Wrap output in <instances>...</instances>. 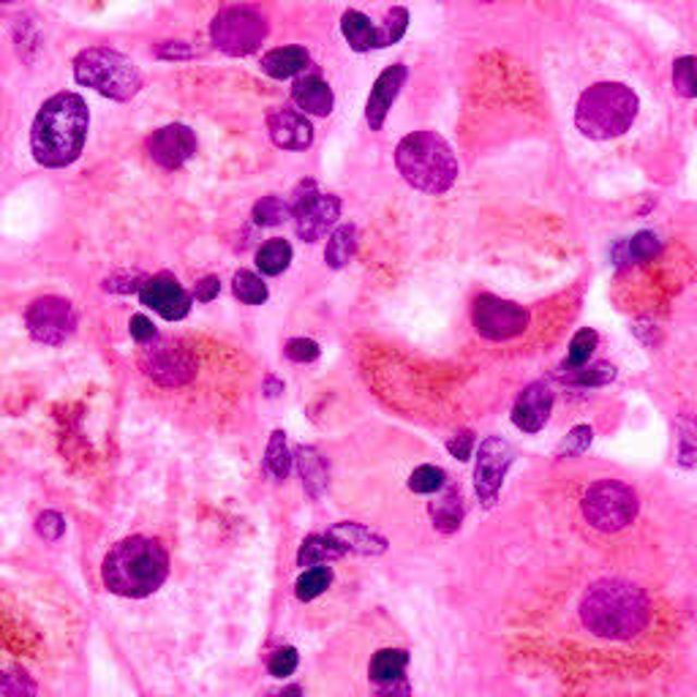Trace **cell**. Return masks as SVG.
Returning a JSON list of instances; mask_svg holds the SVG:
<instances>
[{
    "label": "cell",
    "mask_w": 697,
    "mask_h": 697,
    "mask_svg": "<svg viewBox=\"0 0 697 697\" xmlns=\"http://www.w3.org/2000/svg\"><path fill=\"white\" fill-rule=\"evenodd\" d=\"M90 112L76 93L47 98L30 125V152L41 167L60 169L82 156Z\"/></svg>",
    "instance_id": "1"
},
{
    "label": "cell",
    "mask_w": 697,
    "mask_h": 697,
    "mask_svg": "<svg viewBox=\"0 0 697 697\" xmlns=\"http://www.w3.org/2000/svg\"><path fill=\"white\" fill-rule=\"evenodd\" d=\"M648 599L635 583L599 580L583 594L580 619L597 637L604 640H629L648 624Z\"/></svg>",
    "instance_id": "2"
},
{
    "label": "cell",
    "mask_w": 697,
    "mask_h": 697,
    "mask_svg": "<svg viewBox=\"0 0 697 697\" xmlns=\"http://www.w3.org/2000/svg\"><path fill=\"white\" fill-rule=\"evenodd\" d=\"M169 575V555L158 539L125 537L101 564L103 586L118 597L142 599L156 594Z\"/></svg>",
    "instance_id": "3"
},
{
    "label": "cell",
    "mask_w": 697,
    "mask_h": 697,
    "mask_svg": "<svg viewBox=\"0 0 697 697\" xmlns=\"http://www.w3.org/2000/svg\"><path fill=\"white\" fill-rule=\"evenodd\" d=\"M395 167L412 188L423 194H447L457 180L452 147L433 131H414L395 147Z\"/></svg>",
    "instance_id": "4"
},
{
    "label": "cell",
    "mask_w": 697,
    "mask_h": 697,
    "mask_svg": "<svg viewBox=\"0 0 697 697\" xmlns=\"http://www.w3.org/2000/svg\"><path fill=\"white\" fill-rule=\"evenodd\" d=\"M637 96L619 82H599L580 96L575 125L588 139H613L629 131L637 118Z\"/></svg>",
    "instance_id": "5"
},
{
    "label": "cell",
    "mask_w": 697,
    "mask_h": 697,
    "mask_svg": "<svg viewBox=\"0 0 697 697\" xmlns=\"http://www.w3.org/2000/svg\"><path fill=\"white\" fill-rule=\"evenodd\" d=\"M74 76L80 85L112 101H131L142 90V74L125 54L109 47H90L76 54Z\"/></svg>",
    "instance_id": "6"
},
{
    "label": "cell",
    "mask_w": 697,
    "mask_h": 697,
    "mask_svg": "<svg viewBox=\"0 0 697 697\" xmlns=\"http://www.w3.org/2000/svg\"><path fill=\"white\" fill-rule=\"evenodd\" d=\"M583 515L597 531L615 534L637 517V493L619 479H599L583 496Z\"/></svg>",
    "instance_id": "7"
},
{
    "label": "cell",
    "mask_w": 697,
    "mask_h": 697,
    "mask_svg": "<svg viewBox=\"0 0 697 697\" xmlns=\"http://www.w3.org/2000/svg\"><path fill=\"white\" fill-rule=\"evenodd\" d=\"M210 38L223 54L243 58L261 47L267 38V20L254 5H229L210 22Z\"/></svg>",
    "instance_id": "8"
},
{
    "label": "cell",
    "mask_w": 697,
    "mask_h": 697,
    "mask_svg": "<svg viewBox=\"0 0 697 697\" xmlns=\"http://www.w3.org/2000/svg\"><path fill=\"white\" fill-rule=\"evenodd\" d=\"M76 310L74 305L58 294H44L33 299L25 310V327L33 341L47 346H63L76 332Z\"/></svg>",
    "instance_id": "9"
},
{
    "label": "cell",
    "mask_w": 697,
    "mask_h": 697,
    "mask_svg": "<svg viewBox=\"0 0 697 697\" xmlns=\"http://www.w3.org/2000/svg\"><path fill=\"white\" fill-rule=\"evenodd\" d=\"M139 365L152 381L163 387H180L188 384L196 374V365L191 354L185 352L180 343L163 341V338L152 335L150 341L142 343Z\"/></svg>",
    "instance_id": "10"
},
{
    "label": "cell",
    "mask_w": 697,
    "mask_h": 697,
    "mask_svg": "<svg viewBox=\"0 0 697 697\" xmlns=\"http://www.w3.org/2000/svg\"><path fill=\"white\" fill-rule=\"evenodd\" d=\"M474 330L488 341H510V338L526 332L528 310L523 305L510 303V299L493 297V294H479L472 308Z\"/></svg>",
    "instance_id": "11"
},
{
    "label": "cell",
    "mask_w": 697,
    "mask_h": 697,
    "mask_svg": "<svg viewBox=\"0 0 697 697\" xmlns=\"http://www.w3.org/2000/svg\"><path fill=\"white\" fill-rule=\"evenodd\" d=\"M512 463H515V450H512L510 441H504L501 436H488L485 441H479L477 466H474V490H477L479 501L488 510L499 499V490L504 485Z\"/></svg>",
    "instance_id": "12"
},
{
    "label": "cell",
    "mask_w": 697,
    "mask_h": 697,
    "mask_svg": "<svg viewBox=\"0 0 697 697\" xmlns=\"http://www.w3.org/2000/svg\"><path fill=\"white\" fill-rule=\"evenodd\" d=\"M305 194H297L292 207L294 229H297V237L305 243H316L319 237H325L327 229L335 227L338 216H341V199L332 194H319L314 188V183H303Z\"/></svg>",
    "instance_id": "13"
},
{
    "label": "cell",
    "mask_w": 697,
    "mask_h": 697,
    "mask_svg": "<svg viewBox=\"0 0 697 697\" xmlns=\"http://www.w3.org/2000/svg\"><path fill=\"white\" fill-rule=\"evenodd\" d=\"M139 299L142 305L161 314L167 321L183 319L191 310V294L185 292V289L180 286L178 278L169 276V272L145 278L139 286Z\"/></svg>",
    "instance_id": "14"
},
{
    "label": "cell",
    "mask_w": 697,
    "mask_h": 697,
    "mask_svg": "<svg viewBox=\"0 0 697 697\" xmlns=\"http://www.w3.org/2000/svg\"><path fill=\"white\" fill-rule=\"evenodd\" d=\"M147 152L161 169H180L196 152V134L183 123H169L152 131Z\"/></svg>",
    "instance_id": "15"
},
{
    "label": "cell",
    "mask_w": 697,
    "mask_h": 697,
    "mask_svg": "<svg viewBox=\"0 0 697 697\" xmlns=\"http://www.w3.org/2000/svg\"><path fill=\"white\" fill-rule=\"evenodd\" d=\"M550 412H553V390L545 381H534L517 398L515 408H512V423L523 433H537L545 428Z\"/></svg>",
    "instance_id": "16"
},
{
    "label": "cell",
    "mask_w": 697,
    "mask_h": 697,
    "mask_svg": "<svg viewBox=\"0 0 697 697\" xmlns=\"http://www.w3.org/2000/svg\"><path fill=\"white\" fill-rule=\"evenodd\" d=\"M406 65H390V69L381 71V76L376 80L374 90H370L368 103H365V120L374 131H379L384 125L387 112L392 109L395 103L398 93H401L403 82H406Z\"/></svg>",
    "instance_id": "17"
},
{
    "label": "cell",
    "mask_w": 697,
    "mask_h": 697,
    "mask_svg": "<svg viewBox=\"0 0 697 697\" xmlns=\"http://www.w3.org/2000/svg\"><path fill=\"white\" fill-rule=\"evenodd\" d=\"M267 131H270V139L283 150H305L314 142V129L305 114L292 112V109H276L267 118Z\"/></svg>",
    "instance_id": "18"
},
{
    "label": "cell",
    "mask_w": 697,
    "mask_h": 697,
    "mask_svg": "<svg viewBox=\"0 0 697 697\" xmlns=\"http://www.w3.org/2000/svg\"><path fill=\"white\" fill-rule=\"evenodd\" d=\"M327 537L335 545L341 553H357V555H381L387 550V539L379 537L376 531L365 528L363 523L343 521L327 528Z\"/></svg>",
    "instance_id": "19"
},
{
    "label": "cell",
    "mask_w": 697,
    "mask_h": 697,
    "mask_svg": "<svg viewBox=\"0 0 697 697\" xmlns=\"http://www.w3.org/2000/svg\"><path fill=\"white\" fill-rule=\"evenodd\" d=\"M439 490L441 493L428 504L430 521H433L436 531L455 534L463 523V512H466V506H463L461 488L444 482Z\"/></svg>",
    "instance_id": "20"
},
{
    "label": "cell",
    "mask_w": 697,
    "mask_h": 697,
    "mask_svg": "<svg viewBox=\"0 0 697 697\" xmlns=\"http://www.w3.org/2000/svg\"><path fill=\"white\" fill-rule=\"evenodd\" d=\"M294 461H297V472L303 477V488L310 499H321L330 485V468L327 461L321 457L319 450L314 447H297L294 450Z\"/></svg>",
    "instance_id": "21"
},
{
    "label": "cell",
    "mask_w": 697,
    "mask_h": 697,
    "mask_svg": "<svg viewBox=\"0 0 697 697\" xmlns=\"http://www.w3.org/2000/svg\"><path fill=\"white\" fill-rule=\"evenodd\" d=\"M292 96L297 101L299 109H305L308 114H325L332 112V90L321 76L308 74V76H299L292 87Z\"/></svg>",
    "instance_id": "22"
},
{
    "label": "cell",
    "mask_w": 697,
    "mask_h": 697,
    "mask_svg": "<svg viewBox=\"0 0 697 697\" xmlns=\"http://www.w3.org/2000/svg\"><path fill=\"white\" fill-rule=\"evenodd\" d=\"M308 65V52L303 47H278L261 58V71L272 80H289Z\"/></svg>",
    "instance_id": "23"
},
{
    "label": "cell",
    "mask_w": 697,
    "mask_h": 697,
    "mask_svg": "<svg viewBox=\"0 0 697 697\" xmlns=\"http://www.w3.org/2000/svg\"><path fill=\"white\" fill-rule=\"evenodd\" d=\"M343 38L354 52H368V49H379V27L359 11H346L341 16Z\"/></svg>",
    "instance_id": "24"
},
{
    "label": "cell",
    "mask_w": 697,
    "mask_h": 697,
    "mask_svg": "<svg viewBox=\"0 0 697 697\" xmlns=\"http://www.w3.org/2000/svg\"><path fill=\"white\" fill-rule=\"evenodd\" d=\"M408 664V653L403 648H381V651L374 653L370 659V681L374 684H392V681H401L403 673H406Z\"/></svg>",
    "instance_id": "25"
},
{
    "label": "cell",
    "mask_w": 697,
    "mask_h": 697,
    "mask_svg": "<svg viewBox=\"0 0 697 697\" xmlns=\"http://www.w3.org/2000/svg\"><path fill=\"white\" fill-rule=\"evenodd\" d=\"M354 250H357V229L352 223H343V227L332 229L330 240H327L325 248V261L332 270H341L352 261Z\"/></svg>",
    "instance_id": "26"
},
{
    "label": "cell",
    "mask_w": 697,
    "mask_h": 697,
    "mask_svg": "<svg viewBox=\"0 0 697 697\" xmlns=\"http://www.w3.org/2000/svg\"><path fill=\"white\" fill-rule=\"evenodd\" d=\"M289 261H292V245L281 237L267 240V243L256 250V267H259L265 276H281L289 267Z\"/></svg>",
    "instance_id": "27"
},
{
    "label": "cell",
    "mask_w": 697,
    "mask_h": 697,
    "mask_svg": "<svg viewBox=\"0 0 697 697\" xmlns=\"http://www.w3.org/2000/svg\"><path fill=\"white\" fill-rule=\"evenodd\" d=\"M265 466L276 479H286L289 468H292V452H289L286 433H283V430H272L270 444H267L265 452Z\"/></svg>",
    "instance_id": "28"
},
{
    "label": "cell",
    "mask_w": 697,
    "mask_h": 697,
    "mask_svg": "<svg viewBox=\"0 0 697 697\" xmlns=\"http://www.w3.org/2000/svg\"><path fill=\"white\" fill-rule=\"evenodd\" d=\"M343 555L335 545L330 542V537H308L303 545H299L297 553V564L299 566H316V564H327V561L338 559Z\"/></svg>",
    "instance_id": "29"
},
{
    "label": "cell",
    "mask_w": 697,
    "mask_h": 697,
    "mask_svg": "<svg viewBox=\"0 0 697 697\" xmlns=\"http://www.w3.org/2000/svg\"><path fill=\"white\" fill-rule=\"evenodd\" d=\"M232 292H234V297L243 299L245 305H261L267 299V286L261 283V278L254 276V272H248V270L234 272Z\"/></svg>",
    "instance_id": "30"
},
{
    "label": "cell",
    "mask_w": 697,
    "mask_h": 697,
    "mask_svg": "<svg viewBox=\"0 0 697 697\" xmlns=\"http://www.w3.org/2000/svg\"><path fill=\"white\" fill-rule=\"evenodd\" d=\"M332 583V572L330 566L316 564L314 570H305L303 575L297 577V599L308 602V599H316L319 594H325Z\"/></svg>",
    "instance_id": "31"
},
{
    "label": "cell",
    "mask_w": 697,
    "mask_h": 697,
    "mask_svg": "<svg viewBox=\"0 0 697 697\" xmlns=\"http://www.w3.org/2000/svg\"><path fill=\"white\" fill-rule=\"evenodd\" d=\"M286 218H292V207L281 199V196H265L254 205V221L259 227H278Z\"/></svg>",
    "instance_id": "32"
},
{
    "label": "cell",
    "mask_w": 697,
    "mask_h": 697,
    "mask_svg": "<svg viewBox=\"0 0 697 697\" xmlns=\"http://www.w3.org/2000/svg\"><path fill=\"white\" fill-rule=\"evenodd\" d=\"M662 248V240L653 232H637L635 237L626 240L619 250H624V261H646L653 259Z\"/></svg>",
    "instance_id": "33"
},
{
    "label": "cell",
    "mask_w": 697,
    "mask_h": 697,
    "mask_svg": "<svg viewBox=\"0 0 697 697\" xmlns=\"http://www.w3.org/2000/svg\"><path fill=\"white\" fill-rule=\"evenodd\" d=\"M572 374L566 379L572 384H583V387H602L608 381L615 379V368L608 363H597V365H577V368H570Z\"/></svg>",
    "instance_id": "34"
},
{
    "label": "cell",
    "mask_w": 697,
    "mask_h": 697,
    "mask_svg": "<svg viewBox=\"0 0 697 697\" xmlns=\"http://www.w3.org/2000/svg\"><path fill=\"white\" fill-rule=\"evenodd\" d=\"M376 27H379V49L390 47V44H398L408 27V11L403 9V5H398V9H392L390 14H387L384 25H376Z\"/></svg>",
    "instance_id": "35"
},
{
    "label": "cell",
    "mask_w": 697,
    "mask_h": 697,
    "mask_svg": "<svg viewBox=\"0 0 697 697\" xmlns=\"http://www.w3.org/2000/svg\"><path fill=\"white\" fill-rule=\"evenodd\" d=\"M597 332L594 330H580L575 332V338L570 341V352H566V365L570 368H577V365H586L588 357L594 354V348H597Z\"/></svg>",
    "instance_id": "36"
},
{
    "label": "cell",
    "mask_w": 697,
    "mask_h": 697,
    "mask_svg": "<svg viewBox=\"0 0 697 697\" xmlns=\"http://www.w3.org/2000/svg\"><path fill=\"white\" fill-rule=\"evenodd\" d=\"M591 441H594V430L588 428V425H575V428L566 433V439L559 444L555 457H580L583 452L591 447Z\"/></svg>",
    "instance_id": "37"
},
{
    "label": "cell",
    "mask_w": 697,
    "mask_h": 697,
    "mask_svg": "<svg viewBox=\"0 0 697 697\" xmlns=\"http://www.w3.org/2000/svg\"><path fill=\"white\" fill-rule=\"evenodd\" d=\"M444 482H447V474L441 472L439 466H419L414 468L412 477H408V488H412L414 493H425V496L436 493Z\"/></svg>",
    "instance_id": "38"
},
{
    "label": "cell",
    "mask_w": 697,
    "mask_h": 697,
    "mask_svg": "<svg viewBox=\"0 0 697 697\" xmlns=\"http://www.w3.org/2000/svg\"><path fill=\"white\" fill-rule=\"evenodd\" d=\"M673 85H675V90H678L684 98H695L697 82H695V58H692V54H686V58L675 60Z\"/></svg>",
    "instance_id": "39"
},
{
    "label": "cell",
    "mask_w": 697,
    "mask_h": 697,
    "mask_svg": "<svg viewBox=\"0 0 697 697\" xmlns=\"http://www.w3.org/2000/svg\"><path fill=\"white\" fill-rule=\"evenodd\" d=\"M0 695H36V684L20 670H0Z\"/></svg>",
    "instance_id": "40"
},
{
    "label": "cell",
    "mask_w": 697,
    "mask_h": 697,
    "mask_svg": "<svg viewBox=\"0 0 697 697\" xmlns=\"http://www.w3.org/2000/svg\"><path fill=\"white\" fill-rule=\"evenodd\" d=\"M297 664H299L297 651H294L292 646H286V648H278V651L272 653L270 662H267V670H270V675H276V678H289V675L297 670Z\"/></svg>",
    "instance_id": "41"
},
{
    "label": "cell",
    "mask_w": 697,
    "mask_h": 697,
    "mask_svg": "<svg viewBox=\"0 0 697 697\" xmlns=\"http://www.w3.org/2000/svg\"><path fill=\"white\" fill-rule=\"evenodd\" d=\"M36 531H38V537L47 539V542H54V539L63 537L65 517L54 510L41 512V515L36 517Z\"/></svg>",
    "instance_id": "42"
},
{
    "label": "cell",
    "mask_w": 697,
    "mask_h": 697,
    "mask_svg": "<svg viewBox=\"0 0 697 697\" xmlns=\"http://www.w3.org/2000/svg\"><path fill=\"white\" fill-rule=\"evenodd\" d=\"M286 357L292 363H314L319 357V343L310 341V338H292L286 343Z\"/></svg>",
    "instance_id": "43"
},
{
    "label": "cell",
    "mask_w": 697,
    "mask_h": 697,
    "mask_svg": "<svg viewBox=\"0 0 697 697\" xmlns=\"http://www.w3.org/2000/svg\"><path fill=\"white\" fill-rule=\"evenodd\" d=\"M142 281H145V278H142L139 272H114V276H109L107 281H103V289H107V292L129 294L139 292Z\"/></svg>",
    "instance_id": "44"
},
{
    "label": "cell",
    "mask_w": 697,
    "mask_h": 697,
    "mask_svg": "<svg viewBox=\"0 0 697 697\" xmlns=\"http://www.w3.org/2000/svg\"><path fill=\"white\" fill-rule=\"evenodd\" d=\"M472 447L474 436L468 433V430H461V433H455L447 441V450H450V455L457 457V461H468V457H472Z\"/></svg>",
    "instance_id": "45"
},
{
    "label": "cell",
    "mask_w": 697,
    "mask_h": 697,
    "mask_svg": "<svg viewBox=\"0 0 697 697\" xmlns=\"http://www.w3.org/2000/svg\"><path fill=\"white\" fill-rule=\"evenodd\" d=\"M129 327H131V338H134L136 343H145V341H150L152 335H156V327H152V321L142 314L131 316Z\"/></svg>",
    "instance_id": "46"
},
{
    "label": "cell",
    "mask_w": 697,
    "mask_h": 697,
    "mask_svg": "<svg viewBox=\"0 0 697 697\" xmlns=\"http://www.w3.org/2000/svg\"><path fill=\"white\" fill-rule=\"evenodd\" d=\"M218 292H221V281H218L216 276H207V278H201L199 283H196L194 297L199 299V303H210V299L218 297Z\"/></svg>",
    "instance_id": "47"
},
{
    "label": "cell",
    "mask_w": 697,
    "mask_h": 697,
    "mask_svg": "<svg viewBox=\"0 0 697 697\" xmlns=\"http://www.w3.org/2000/svg\"><path fill=\"white\" fill-rule=\"evenodd\" d=\"M265 384H267V395H270V398H276L278 392H283V381H278L276 376H267Z\"/></svg>",
    "instance_id": "48"
},
{
    "label": "cell",
    "mask_w": 697,
    "mask_h": 697,
    "mask_svg": "<svg viewBox=\"0 0 697 697\" xmlns=\"http://www.w3.org/2000/svg\"><path fill=\"white\" fill-rule=\"evenodd\" d=\"M5 3H11V0H0V9H3V5H5Z\"/></svg>",
    "instance_id": "49"
}]
</instances>
